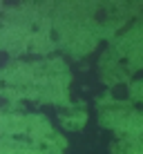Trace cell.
I'll return each mask as SVG.
<instances>
[{"label":"cell","mask_w":143,"mask_h":154,"mask_svg":"<svg viewBox=\"0 0 143 154\" xmlns=\"http://www.w3.org/2000/svg\"><path fill=\"white\" fill-rule=\"evenodd\" d=\"M70 87V72L61 60L16 63L0 69V94L20 100H45L65 103Z\"/></svg>","instance_id":"obj_1"},{"label":"cell","mask_w":143,"mask_h":154,"mask_svg":"<svg viewBox=\"0 0 143 154\" xmlns=\"http://www.w3.org/2000/svg\"><path fill=\"white\" fill-rule=\"evenodd\" d=\"M114 154H143V136H125L112 147Z\"/></svg>","instance_id":"obj_5"},{"label":"cell","mask_w":143,"mask_h":154,"mask_svg":"<svg viewBox=\"0 0 143 154\" xmlns=\"http://www.w3.org/2000/svg\"><path fill=\"white\" fill-rule=\"evenodd\" d=\"M51 5H23L5 9L0 16V49L14 56L25 51L47 54L54 49L49 38V16Z\"/></svg>","instance_id":"obj_2"},{"label":"cell","mask_w":143,"mask_h":154,"mask_svg":"<svg viewBox=\"0 0 143 154\" xmlns=\"http://www.w3.org/2000/svg\"><path fill=\"white\" fill-rule=\"evenodd\" d=\"M56 11L54 23L58 31L63 49H67L72 56H85L96 47L98 38H105L107 34L119 27V20H101L96 18L98 5H54ZM123 18V16H114Z\"/></svg>","instance_id":"obj_3"},{"label":"cell","mask_w":143,"mask_h":154,"mask_svg":"<svg viewBox=\"0 0 143 154\" xmlns=\"http://www.w3.org/2000/svg\"><path fill=\"white\" fill-rule=\"evenodd\" d=\"M0 136L29 141L36 145L61 150V152L65 147L63 136H58L54 127L49 125V121L38 114H2L0 116Z\"/></svg>","instance_id":"obj_4"}]
</instances>
